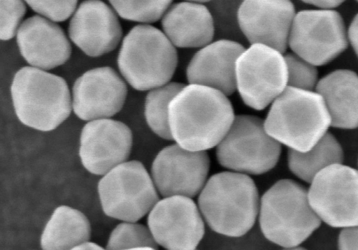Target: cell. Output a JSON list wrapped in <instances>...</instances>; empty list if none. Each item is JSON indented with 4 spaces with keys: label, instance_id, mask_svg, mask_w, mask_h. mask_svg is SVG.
<instances>
[{
    "label": "cell",
    "instance_id": "6da1fadb",
    "mask_svg": "<svg viewBox=\"0 0 358 250\" xmlns=\"http://www.w3.org/2000/svg\"><path fill=\"white\" fill-rule=\"evenodd\" d=\"M169 115L173 140L194 152L216 147L236 117L227 96L208 87L190 84L173 98Z\"/></svg>",
    "mask_w": 358,
    "mask_h": 250
},
{
    "label": "cell",
    "instance_id": "836d02e7",
    "mask_svg": "<svg viewBox=\"0 0 358 250\" xmlns=\"http://www.w3.org/2000/svg\"><path fill=\"white\" fill-rule=\"evenodd\" d=\"M71 250H106L105 247H103L100 246L99 244L92 242H87L85 243H83L80 245H78Z\"/></svg>",
    "mask_w": 358,
    "mask_h": 250
},
{
    "label": "cell",
    "instance_id": "2e32d148",
    "mask_svg": "<svg viewBox=\"0 0 358 250\" xmlns=\"http://www.w3.org/2000/svg\"><path fill=\"white\" fill-rule=\"evenodd\" d=\"M127 94L124 81L109 66L89 70L72 89V108L84 121L109 119L122 108Z\"/></svg>",
    "mask_w": 358,
    "mask_h": 250
},
{
    "label": "cell",
    "instance_id": "e575fe53",
    "mask_svg": "<svg viewBox=\"0 0 358 250\" xmlns=\"http://www.w3.org/2000/svg\"><path fill=\"white\" fill-rule=\"evenodd\" d=\"M282 250H307L306 249L301 247H296L292 248H285Z\"/></svg>",
    "mask_w": 358,
    "mask_h": 250
},
{
    "label": "cell",
    "instance_id": "cb8c5ba5",
    "mask_svg": "<svg viewBox=\"0 0 358 250\" xmlns=\"http://www.w3.org/2000/svg\"><path fill=\"white\" fill-rule=\"evenodd\" d=\"M185 86L178 82H170L148 93L145 101L144 115L151 131L165 140H173L169 126V105L173 98Z\"/></svg>",
    "mask_w": 358,
    "mask_h": 250
},
{
    "label": "cell",
    "instance_id": "d6a6232c",
    "mask_svg": "<svg viewBox=\"0 0 358 250\" xmlns=\"http://www.w3.org/2000/svg\"><path fill=\"white\" fill-rule=\"evenodd\" d=\"M303 2L315 7V9L322 10H336L338 7L341 6L344 1L337 0H314L304 1Z\"/></svg>",
    "mask_w": 358,
    "mask_h": 250
},
{
    "label": "cell",
    "instance_id": "7402d4cb",
    "mask_svg": "<svg viewBox=\"0 0 358 250\" xmlns=\"http://www.w3.org/2000/svg\"><path fill=\"white\" fill-rule=\"evenodd\" d=\"M91 224L81 211L68 206L56 207L40 237L41 250H71L90 241Z\"/></svg>",
    "mask_w": 358,
    "mask_h": 250
},
{
    "label": "cell",
    "instance_id": "83f0119b",
    "mask_svg": "<svg viewBox=\"0 0 358 250\" xmlns=\"http://www.w3.org/2000/svg\"><path fill=\"white\" fill-rule=\"evenodd\" d=\"M287 68V87L315 91L319 82L317 67L292 52L284 54Z\"/></svg>",
    "mask_w": 358,
    "mask_h": 250
},
{
    "label": "cell",
    "instance_id": "d590c367",
    "mask_svg": "<svg viewBox=\"0 0 358 250\" xmlns=\"http://www.w3.org/2000/svg\"><path fill=\"white\" fill-rule=\"evenodd\" d=\"M127 250H158L150 247H141V248H136L132 249H127Z\"/></svg>",
    "mask_w": 358,
    "mask_h": 250
},
{
    "label": "cell",
    "instance_id": "52a82bcc",
    "mask_svg": "<svg viewBox=\"0 0 358 250\" xmlns=\"http://www.w3.org/2000/svg\"><path fill=\"white\" fill-rule=\"evenodd\" d=\"M282 145L264 128V119L253 115H236L229 131L215 147L218 163L228 170L260 175L273 169Z\"/></svg>",
    "mask_w": 358,
    "mask_h": 250
},
{
    "label": "cell",
    "instance_id": "e0dca14e",
    "mask_svg": "<svg viewBox=\"0 0 358 250\" xmlns=\"http://www.w3.org/2000/svg\"><path fill=\"white\" fill-rule=\"evenodd\" d=\"M69 36L85 54L97 57L117 47L122 29L112 7L101 1H85L71 18Z\"/></svg>",
    "mask_w": 358,
    "mask_h": 250
},
{
    "label": "cell",
    "instance_id": "4dcf8cb0",
    "mask_svg": "<svg viewBox=\"0 0 358 250\" xmlns=\"http://www.w3.org/2000/svg\"><path fill=\"white\" fill-rule=\"evenodd\" d=\"M338 250H358V226L343 228L338 239Z\"/></svg>",
    "mask_w": 358,
    "mask_h": 250
},
{
    "label": "cell",
    "instance_id": "3957f363",
    "mask_svg": "<svg viewBox=\"0 0 358 250\" xmlns=\"http://www.w3.org/2000/svg\"><path fill=\"white\" fill-rule=\"evenodd\" d=\"M264 124L280 145L306 152L328 132L331 117L317 92L287 87L270 105Z\"/></svg>",
    "mask_w": 358,
    "mask_h": 250
},
{
    "label": "cell",
    "instance_id": "5b68a950",
    "mask_svg": "<svg viewBox=\"0 0 358 250\" xmlns=\"http://www.w3.org/2000/svg\"><path fill=\"white\" fill-rule=\"evenodd\" d=\"M10 94L18 119L41 131L57 128L73 109L66 82L60 76L32 66L22 67L16 72Z\"/></svg>",
    "mask_w": 358,
    "mask_h": 250
},
{
    "label": "cell",
    "instance_id": "d6986e66",
    "mask_svg": "<svg viewBox=\"0 0 358 250\" xmlns=\"http://www.w3.org/2000/svg\"><path fill=\"white\" fill-rule=\"evenodd\" d=\"M16 38L22 57L31 66L43 71L64 64L71 54L70 42L63 29L40 15L25 20Z\"/></svg>",
    "mask_w": 358,
    "mask_h": 250
},
{
    "label": "cell",
    "instance_id": "ffe728a7",
    "mask_svg": "<svg viewBox=\"0 0 358 250\" xmlns=\"http://www.w3.org/2000/svg\"><path fill=\"white\" fill-rule=\"evenodd\" d=\"M208 1L173 2L161 20L162 31L177 48L200 49L215 39Z\"/></svg>",
    "mask_w": 358,
    "mask_h": 250
},
{
    "label": "cell",
    "instance_id": "8fae6325",
    "mask_svg": "<svg viewBox=\"0 0 358 250\" xmlns=\"http://www.w3.org/2000/svg\"><path fill=\"white\" fill-rule=\"evenodd\" d=\"M310 184L308 200L321 221L333 228L358 226V170L332 165Z\"/></svg>",
    "mask_w": 358,
    "mask_h": 250
},
{
    "label": "cell",
    "instance_id": "8d00e7d4",
    "mask_svg": "<svg viewBox=\"0 0 358 250\" xmlns=\"http://www.w3.org/2000/svg\"><path fill=\"white\" fill-rule=\"evenodd\" d=\"M357 164H358V161H357Z\"/></svg>",
    "mask_w": 358,
    "mask_h": 250
},
{
    "label": "cell",
    "instance_id": "9a60e30c",
    "mask_svg": "<svg viewBox=\"0 0 358 250\" xmlns=\"http://www.w3.org/2000/svg\"><path fill=\"white\" fill-rule=\"evenodd\" d=\"M296 11L285 0H245L238 9V22L246 41L285 54Z\"/></svg>",
    "mask_w": 358,
    "mask_h": 250
},
{
    "label": "cell",
    "instance_id": "ba28073f",
    "mask_svg": "<svg viewBox=\"0 0 358 250\" xmlns=\"http://www.w3.org/2000/svg\"><path fill=\"white\" fill-rule=\"evenodd\" d=\"M97 192L103 213L120 221H138L160 199L150 173L136 160L127 161L102 175Z\"/></svg>",
    "mask_w": 358,
    "mask_h": 250
},
{
    "label": "cell",
    "instance_id": "484cf974",
    "mask_svg": "<svg viewBox=\"0 0 358 250\" xmlns=\"http://www.w3.org/2000/svg\"><path fill=\"white\" fill-rule=\"evenodd\" d=\"M141 247L158 249L148 226L138 221H121L111 230L108 237L106 250H127Z\"/></svg>",
    "mask_w": 358,
    "mask_h": 250
},
{
    "label": "cell",
    "instance_id": "603a6c76",
    "mask_svg": "<svg viewBox=\"0 0 358 250\" xmlns=\"http://www.w3.org/2000/svg\"><path fill=\"white\" fill-rule=\"evenodd\" d=\"M344 152L341 143L327 132L310 150L300 152L289 149L287 166L291 172L301 180L310 183L324 168L342 164Z\"/></svg>",
    "mask_w": 358,
    "mask_h": 250
},
{
    "label": "cell",
    "instance_id": "4316f807",
    "mask_svg": "<svg viewBox=\"0 0 358 250\" xmlns=\"http://www.w3.org/2000/svg\"><path fill=\"white\" fill-rule=\"evenodd\" d=\"M122 18L149 24L161 20L172 1H109Z\"/></svg>",
    "mask_w": 358,
    "mask_h": 250
},
{
    "label": "cell",
    "instance_id": "8992f818",
    "mask_svg": "<svg viewBox=\"0 0 358 250\" xmlns=\"http://www.w3.org/2000/svg\"><path fill=\"white\" fill-rule=\"evenodd\" d=\"M178 62L177 48L162 30L150 24L134 27L124 38L117 57L120 73L138 91L170 82Z\"/></svg>",
    "mask_w": 358,
    "mask_h": 250
},
{
    "label": "cell",
    "instance_id": "f546056e",
    "mask_svg": "<svg viewBox=\"0 0 358 250\" xmlns=\"http://www.w3.org/2000/svg\"><path fill=\"white\" fill-rule=\"evenodd\" d=\"M40 16L53 22H63L72 17L78 7L77 1H26Z\"/></svg>",
    "mask_w": 358,
    "mask_h": 250
},
{
    "label": "cell",
    "instance_id": "5bb4252c",
    "mask_svg": "<svg viewBox=\"0 0 358 250\" xmlns=\"http://www.w3.org/2000/svg\"><path fill=\"white\" fill-rule=\"evenodd\" d=\"M132 143L130 128L120 121L109 118L87 122L80 133V159L90 173L102 176L128 161Z\"/></svg>",
    "mask_w": 358,
    "mask_h": 250
},
{
    "label": "cell",
    "instance_id": "7a4b0ae2",
    "mask_svg": "<svg viewBox=\"0 0 358 250\" xmlns=\"http://www.w3.org/2000/svg\"><path fill=\"white\" fill-rule=\"evenodd\" d=\"M259 202L257 186L249 175L227 170L208 179L198 196L197 205L211 230L239 237L255 225Z\"/></svg>",
    "mask_w": 358,
    "mask_h": 250
},
{
    "label": "cell",
    "instance_id": "44dd1931",
    "mask_svg": "<svg viewBox=\"0 0 358 250\" xmlns=\"http://www.w3.org/2000/svg\"><path fill=\"white\" fill-rule=\"evenodd\" d=\"M323 98L331 117V126L358 128V74L338 69L319 80L315 88Z\"/></svg>",
    "mask_w": 358,
    "mask_h": 250
},
{
    "label": "cell",
    "instance_id": "30bf717a",
    "mask_svg": "<svg viewBox=\"0 0 358 250\" xmlns=\"http://www.w3.org/2000/svg\"><path fill=\"white\" fill-rule=\"evenodd\" d=\"M348 45V28L336 10L296 12L288 43L292 53L318 67L334 60Z\"/></svg>",
    "mask_w": 358,
    "mask_h": 250
},
{
    "label": "cell",
    "instance_id": "277c9868",
    "mask_svg": "<svg viewBox=\"0 0 358 250\" xmlns=\"http://www.w3.org/2000/svg\"><path fill=\"white\" fill-rule=\"evenodd\" d=\"M259 223L265 238L284 248L299 247L321 220L312 209L308 190L291 179H281L261 196Z\"/></svg>",
    "mask_w": 358,
    "mask_h": 250
},
{
    "label": "cell",
    "instance_id": "f1b7e54d",
    "mask_svg": "<svg viewBox=\"0 0 358 250\" xmlns=\"http://www.w3.org/2000/svg\"><path fill=\"white\" fill-rule=\"evenodd\" d=\"M0 38L8 41L17 35L26 13V5L22 1H0Z\"/></svg>",
    "mask_w": 358,
    "mask_h": 250
},
{
    "label": "cell",
    "instance_id": "7c38bea8",
    "mask_svg": "<svg viewBox=\"0 0 358 250\" xmlns=\"http://www.w3.org/2000/svg\"><path fill=\"white\" fill-rule=\"evenodd\" d=\"M147 226L164 250H196L205 234V221L192 198L164 197L147 216Z\"/></svg>",
    "mask_w": 358,
    "mask_h": 250
},
{
    "label": "cell",
    "instance_id": "ac0fdd59",
    "mask_svg": "<svg viewBox=\"0 0 358 250\" xmlns=\"http://www.w3.org/2000/svg\"><path fill=\"white\" fill-rule=\"evenodd\" d=\"M239 43L214 40L199 49L186 68L188 84L217 89L227 96L236 91V61L245 50Z\"/></svg>",
    "mask_w": 358,
    "mask_h": 250
},
{
    "label": "cell",
    "instance_id": "4fadbf2b",
    "mask_svg": "<svg viewBox=\"0 0 358 250\" xmlns=\"http://www.w3.org/2000/svg\"><path fill=\"white\" fill-rule=\"evenodd\" d=\"M210 159L207 152L187 150L176 143L161 149L150 168L154 184L162 198L199 196L208 177Z\"/></svg>",
    "mask_w": 358,
    "mask_h": 250
},
{
    "label": "cell",
    "instance_id": "d4e9b609",
    "mask_svg": "<svg viewBox=\"0 0 358 250\" xmlns=\"http://www.w3.org/2000/svg\"><path fill=\"white\" fill-rule=\"evenodd\" d=\"M241 1H208L206 6L212 15L215 40L231 41L243 45L246 41L241 30L238 17Z\"/></svg>",
    "mask_w": 358,
    "mask_h": 250
},
{
    "label": "cell",
    "instance_id": "1f68e13d",
    "mask_svg": "<svg viewBox=\"0 0 358 250\" xmlns=\"http://www.w3.org/2000/svg\"><path fill=\"white\" fill-rule=\"evenodd\" d=\"M349 44L358 57V13L352 19L348 28Z\"/></svg>",
    "mask_w": 358,
    "mask_h": 250
},
{
    "label": "cell",
    "instance_id": "74e56055",
    "mask_svg": "<svg viewBox=\"0 0 358 250\" xmlns=\"http://www.w3.org/2000/svg\"><path fill=\"white\" fill-rule=\"evenodd\" d=\"M196 250H197V249H196Z\"/></svg>",
    "mask_w": 358,
    "mask_h": 250
},
{
    "label": "cell",
    "instance_id": "9c48e42d",
    "mask_svg": "<svg viewBox=\"0 0 358 250\" xmlns=\"http://www.w3.org/2000/svg\"><path fill=\"white\" fill-rule=\"evenodd\" d=\"M236 91L243 103L263 110L287 87L284 54L261 44L250 45L236 61Z\"/></svg>",
    "mask_w": 358,
    "mask_h": 250
}]
</instances>
